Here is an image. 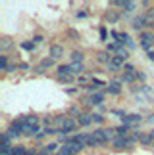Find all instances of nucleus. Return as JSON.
I'll return each instance as SVG.
<instances>
[{
    "instance_id": "20e7f679",
    "label": "nucleus",
    "mask_w": 154,
    "mask_h": 155,
    "mask_svg": "<svg viewBox=\"0 0 154 155\" xmlns=\"http://www.w3.org/2000/svg\"><path fill=\"white\" fill-rule=\"evenodd\" d=\"M112 38H116V42H120V44H125V48L127 50H133L135 48V40L129 37L127 33H117V31H112Z\"/></svg>"
},
{
    "instance_id": "c756f323",
    "label": "nucleus",
    "mask_w": 154,
    "mask_h": 155,
    "mask_svg": "<svg viewBox=\"0 0 154 155\" xmlns=\"http://www.w3.org/2000/svg\"><path fill=\"white\" fill-rule=\"evenodd\" d=\"M8 56H0V69H2V71H6V69H8Z\"/></svg>"
},
{
    "instance_id": "7ed1b4c3",
    "label": "nucleus",
    "mask_w": 154,
    "mask_h": 155,
    "mask_svg": "<svg viewBox=\"0 0 154 155\" xmlns=\"http://www.w3.org/2000/svg\"><path fill=\"white\" fill-rule=\"evenodd\" d=\"M135 142H137V138L131 134V136H116L114 140H112V146L116 147V150H129Z\"/></svg>"
},
{
    "instance_id": "39448f33",
    "label": "nucleus",
    "mask_w": 154,
    "mask_h": 155,
    "mask_svg": "<svg viewBox=\"0 0 154 155\" xmlns=\"http://www.w3.org/2000/svg\"><path fill=\"white\" fill-rule=\"evenodd\" d=\"M23 127H25V117H19L17 121H14L10 124V128L6 130V132L10 134V138H17V136L23 134Z\"/></svg>"
},
{
    "instance_id": "ea45409f",
    "label": "nucleus",
    "mask_w": 154,
    "mask_h": 155,
    "mask_svg": "<svg viewBox=\"0 0 154 155\" xmlns=\"http://www.w3.org/2000/svg\"><path fill=\"white\" fill-rule=\"evenodd\" d=\"M123 71H127V73H133V65H131V63H125V65H123Z\"/></svg>"
},
{
    "instance_id": "a18cd8bd",
    "label": "nucleus",
    "mask_w": 154,
    "mask_h": 155,
    "mask_svg": "<svg viewBox=\"0 0 154 155\" xmlns=\"http://www.w3.org/2000/svg\"><path fill=\"white\" fill-rule=\"evenodd\" d=\"M27 155H39V151H37V150H33V147H31V150H27Z\"/></svg>"
},
{
    "instance_id": "bb28decb",
    "label": "nucleus",
    "mask_w": 154,
    "mask_h": 155,
    "mask_svg": "<svg viewBox=\"0 0 154 155\" xmlns=\"http://www.w3.org/2000/svg\"><path fill=\"white\" fill-rule=\"evenodd\" d=\"M83 63H72V71H73V75H81L83 73Z\"/></svg>"
},
{
    "instance_id": "603ef678",
    "label": "nucleus",
    "mask_w": 154,
    "mask_h": 155,
    "mask_svg": "<svg viewBox=\"0 0 154 155\" xmlns=\"http://www.w3.org/2000/svg\"><path fill=\"white\" fill-rule=\"evenodd\" d=\"M152 150H154V144H152Z\"/></svg>"
},
{
    "instance_id": "09e8293b",
    "label": "nucleus",
    "mask_w": 154,
    "mask_h": 155,
    "mask_svg": "<svg viewBox=\"0 0 154 155\" xmlns=\"http://www.w3.org/2000/svg\"><path fill=\"white\" fill-rule=\"evenodd\" d=\"M77 81H79V84H85V82H87V77H79Z\"/></svg>"
},
{
    "instance_id": "3c124183",
    "label": "nucleus",
    "mask_w": 154,
    "mask_h": 155,
    "mask_svg": "<svg viewBox=\"0 0 154 155\" xmlns=\"http://www.w3.org/2000/svg\"><path fill=\"white\" fill-rule=\"evenodd\" d=\"M150 136H152V138H154V130H150Z\"/></svg>"
},
{
    "instance_id": "c9c22d12",
    "label": "nucleus",
    "mask_w": 154,
    "mask_h": 155,
    "mask_svg": "<svg viewBox=\"0 0 154 155\" xmlns=\"http://www.w3.org/2000/svg\"><path fill=\"white\" fill-rule=\"evenodd\" d=\"M58 81L66 84V82H72V81H73V77H58Z\"/></svg>"
},
{
    "instance_id": "e433bc0d",
    "label": "nucleus",
    "mask_w": 154,
    "mask_h": 155,
    "mask_svg": "<svg viewBox=\"0 0 154 155\" xmlns=\"http://www.w3.org/2000/svg\"><path fill=\"white\" fill-rule=\"evenodd\" d=\"M137 81H143V82L146 81V75L143 73V71H137Z\"/></svg>"
},
{
    "instance_id": "a211bd4d",
    "label": "nucleus",
    "mask_w": 154,
    "mask_h": 155,
    "mask_svg": "<svg viewBox=\"0 0 154 155\" xmlns=\"http://www.w3.org/2000/svg\"><path fill=\"white\" fill-rule=\"evenodd\" d=\"M58 77H75L72 71V65H60L58 67Z\"/></svg>"
},
{
    "instance_id": "f3484780",
    "label": "nucleus",
    "mask_w": 154,
    "mask_h": 155,
    "mask_svg": "<svg viewBox=\"0 0 154 155\" xmlns=\"http://www.w3.org/2000/svg\"><path fill=\"white\" fill-rule=\"evenodd\" d=\"M77 123H79L81 127H89V124H93V113H83V115L77 119Z\"/></svg>"
},
{
    "instance_id": "de8ad7c7",
    "label": "nucleus",
    "mask_w": 154,
    "mask_h": 155,
    "mask_svg": "<svg viewBox=\"0 0 154 155\" xmlns=\"http://www.w3.org/2000/svg\"><path fill=\"white\" fill-rule=\"evenodd\" d=\"M17 67H19V69H23V71H27V69H29V65H27V63H19Z\"/></svg>"
},
{
    "instance_id": "dca6fc26",
    "label": "nucleus",
    "mask_w": 154,
    "mask_h": 155,
    "mask_svg": "<svg viewBox=\"0 0 154 155\" xmlns=\"http://www.w3.org/2000/svg\"><path fill=\"white\" fill-rule=\"evenodd\" d=\"M52 65H54V59L52 58H48V59H43V61H40L37 67H35V71H37V73H44V69H48V67H52Z\"/></svg>"
},
{
    "instance_id": "7c9ffc66",
    "label": "nucleus",
    "mask_w": 154,
    "mask_h": 155,
    "mask_svg": "<svg viewBox=\"0 0 154 155\" xmlns=\"http://www.w3.org/2000/svg\"><path fill=\"white\" fill-rule=\"evenodd\" d=\"M10 140H12L10 134L4 132V134H2V147H12V146H10Z\"/></svg>"
},
{
    "instance_id": "2eb2a0df",
    "label": "nucleus",
    "mask_w": 154,
    "mask_h": 155,
    "mask_svg": "<svg viewBox=\"0 0 154 155\" xmlns=\"http://www.w3.org/2000/svg\"><path fill=\"white\" fill-rule=\"evenodd\" d=\"M139 144H141V146H145V147H152V144H154V138L150 136V132H145V134H141V136H139Z\"/></svg>"
},
{
    "instance_id": "4be33fe9",
    "label": "nucleus",
    "mask_w": 154,
    "mask_h": 155,
    "mask_svg": "<svg viewBox=\"0 0 154 155\" xmlns=\"http://www.w3.org/2000/svg\"><path fill=\"white\" fill-rule=\"evenodd\" d=\"M114 130H116V136H129L131 127H127V124H117Z\"/></svg>"
},
{
    "instance_id": "ddd939ff",
    "label": "nucleus",
    "mask_w": 154,
    "mask_h": 155,
    "mask_svg": "<svg viewBox=\"0 0 154 155\" xmlns=\"http://www.w3.org/2000/svg\"><path fill=\"white\" fill-rule=\"evenodd\" d=\"M112 4L120 6V8H125V12H131V10L137 8V2H131V0H114Z\"/></svg>"
},
{
    "instance_id": "a878e982",
    "label": "nucleus",
    "mask_w": 154,
    "mask_h": 155,
    "mask_svg": "<svg viewBox=\"0 0 154 155\" xmlns=\"http://www.w3.org/2000/svg\"><path fill=\"white\" fill-rule=\"evenodd\" d=\"M68 113H69V115H75L77 119H79V117L83 115V111H81V107H79V105H72V107H69V111H68Z\"/></svg>"
},
{
    "instance_id": "f257e3e1",
    "label": "nucleus",
    "mask_w": 154,
    "mask_h": 155,
    "mask_svg": "<svg viewBox=\"0 0 154 155\" xmlns=\"http://www.w3.org/2000/svg\"><path fill=\"white\" fill-rule=\"evenodd\" d=\"M54 124L60 128V134L66 136L69 132H73L79 123H77L75 119H72V117H54Z\"/></svg>"
},
{
    "instance_id": "412c9836",
    "label": "nucleus",
    "mask_w": 154,
    "mask_h": 155,
    "mask_svg": "<svg viewBox=\"0 0 154 155\" xmlns=\"http://www.w3.org/2000/svg\"><path fill=\"white\" fill-rule=\"evenodd\" d=\"M112 58H114V56H110V52H98V54H96V61L106 63V65L112 61Z\"/></svg>"
},
{
    "instance_id": "c03bdc74",
    "label": "nucleus",
    "mask_w": 154,
    "mask_h": 155,
    "mask_svg": "<svg viewBox=\"0 0 154 155\" xmlns=\"http://www.w3.org/2000/svg\"><path fill=\"white\" fill-rule=\"evenodd\" d=\"M146 56H149V59H150V61H154V50H150V52H146Z\"/></svg>"
},
{
    "instance_id": "f03ea898",
    "label": "nucleus",
    "mask_w": 154,
    "mask_h": 155,
    "mask_svg": "<svg viewBox=\"0 0 154 155\" xmlns=\"http://www.w3.org/2000/svg\"><path fill=\"white\" fill-rule=\"evenodd\" d=\"M40 132L39 130V117H35V115H29L25 117V127H23V134L25 136H37Z\"/></svg>"
},
{
    "instance_id": "0eeeda50",
    "label": "nucleus",
    "mask_w": 154,
    "mask_h": 155,
    "mask_svg": "<svg viewBox=\"0 0 154 155\" xmlns=\"http://www.w3.org/2000/svg\"><path fill=\"white\" fill-rule=\"evenodd\" d=\"M121 84H123V82L120 79H112L108 84H106V92L112 94V96H117V94L121 92Z\"/></svg>"
},
{
    "instance_id": "6ab92c4d",
    "label": "nucleus",
    "mask_w": 154,
    "mask_h": 155,
    "mask_svg": "<svg viewBox=\"0 0 154 155\" xmlns=\"http://www.w3.org/2000/svg\"><path fill=\"white\" fill-rule=\"evenodd\" d=\"M120 81H121V82H133V81H137V71H133V73L123 71V73L120 75Z\"/></svg>"
},
{
    "instance_id": "9b49d317",
    "label": "nucleus",
    "mask_w": 154,
    "mask_h": 155,
    "mask_svg": "<svg viewBox=\"0 0 154 155\" xmlns=\"http://www.w3.org/2000/svg\"><path fill=\"white\" fill-rule=\"evenodd\" d=\"M58 150H60V146L56 144V142H52V144H46L43 146V150L39 151V155H56Z\"/></svg>"
},
{
    "instance_id": "8fccbe9b",
    "label": "nucleus",
    "mask_w": 154,
    "mask_h": 155,
    "mask_svg": "<svg viewBox=\"0 0 154 155\" xmlns=\"http://www.w3.org/2000/svg\"><path fill=\"white\" fill-rule=\"evenodd\" d=\"M149 121H154V113H152V115H150V117H149Z\"/></svg>"
},
{
    "instance_id": "473e14b6",
    "label": "nucleus",
    "mask_w": 154,
    "mask_h": 155,
    "mask_svg": "<svg viewBox=\"0 0 154 155\" xmlns=\"http://www.w3.org/2000/svg\"><path fill=\"white\" fill-rule=\"evenodd\" d=\"M85 90H87V92H91V94H94V92H100V90H98V86H96V84H93V82L85 86Z\"/></svg>"
},
{
    "instance_id": "58836bf2",
    "label": "nucleus",
    "mask_w": 154,
    "mask_h": 155,
    "mask_svg": "<svg viewBox=\"0 0 154 155\" xmlns=\"http://www.w3.org/2000/svg\"><path fill=\"white\" fill-rule=\"evenodd\" d=\"M10 46H12V44H10V40H8V38H4V40H2V50H8Z\"/></svg>"
},
{
    "instance_id": "a19ab883",
    "label": "nucleus",
    "mask_w": 154,
    "mask_h": 155,
    "mask_svg": "<svg viewBox=\"0 0 154 155\" xmlns=\"http://www.w3.org/2000/svg\"><path fill=\"white\" fill-rule=\"evenodd\" d=\"M44 136H46V132H44V130H40V132H39L37 136H35V140H43Z\"/></svg>"
},
{
    "instance_id": "4c0bfd02",
    "label": "nucleus",
    "mask_w": 154,
    "mask_h": 155,
    "mask_svg": "<svg viewBox=\"0 0 154 155\" xmlns=\"http://www.w3.org/2000/svg\"><path fill=\"white\" fill-rule=\"evenodd\" d=\"M106 37H108V31L102 27V29H100V40H106Z\"/></svg>"
},
{
    "instance_id": "f704fd0d",
    "label": "nucleus",
    "mask_w": 154,
    "mask_h": 155,
    "mask_svg": "<svg viewBox=\"0 0 154 155\" xmlns=\"http://www.w3.org/2000/svg\"><path fill=\"white\" fill-rule=\"evenodd\" d=\"M68 37L73 38V40H79V33H75V31H72V29H69V31H68Z\"/></svg>"
},
{
    "instance_id": "72a5a7b5",
    "label": "nucleus",
    "mask_w": 154,
    "mask_h": 155,
    "mask_svg": "<svg viewBox=\"0 0 154 155\" xmlns=\"http://www.w3.org/2000/svg\"><path fill=\"white\" fill-rule=\"evenodd\" d=\"M104 121V117L100 115V113H93V123H96V124H100Z\"/></svg>"
},
{
    "instance_id": "9d476101",
    "label": "nucleus",
    "mask_w": 154,
    "mask_h": 155,
    "mask_svg": "<svg viewBox=\"0 0 154 155\" xmlns=\"http://www.w3.org/2000/svg\"><path fill=\"white\" fill-rule=\"evenodd\" d=\"M102 102H104V92H94V94H91V96L85 100L87 105H100Z\"/></svg>"
},
{
    "instance_id": "aec40b11",
    "label": "nucleus",
    "mask_w": 154,
    "mask_h": 155,
    "mask_svg": "<svg viewBox=\"0 0 154 155\" xmlns=\"http://www.w3.org/2000/svg\"><path fill=\"white\" fill-rule=\"evenodd\" d=\"M120 14H117V12H114V10H108V12H106V14H104V19L106 21H108V23H116L117 19H120Z\"/></svg>"
},
{
    "instance_id": "37998d69",
    "label": "nucleus",
    "mask_w": 154,
    "mask_h": 155,
    "mask_svg": "<svg viewBox=\"0 0 154 155\" xmlns=\"http://www.w3.org/2000/svg\"><path fill=\"white\" fill-rule=\"evenodd\" d=\"M33 42H35V44H37V42H43V37H40V35H37V37L33 38Z\"/></svg>"
},
{
    "instance_id": "b1692460",
    "label": "nucleus",
    "mask_w": 154,
    "mask_h": 155,
    "mask_svg": "<svg viewBox=\"0 0 154 155\" xmlns=\"http://www.w3.org/2000/svg\"><path fill=\"white\" fill-rule=\"evenodd\" d=\"M145 14H146V27H154V8L146 10Z\"/></svg>"
},
{
    "instance_id": "49530a36",
    "label": "nucleus",
    "mask_w": 154,
    "mask_h": 155,
    "mask_svg": "<svg viewBox=\"0 0 154 155\" xmlns=\"http://www.w3.org/2000/svg\"><path fill=\"white\" fill-rule=\"evenodd\" d=\"M75 15H77V17H79V19H81V17H87V12H77Z\"/></svg>"
},
{
    "instance_id": "79ce46f5",
    "label": "nucleus",
    "mask_w": 154,
    "mask_h": 155,
    "mask_svg": "<svg viewBox=\"0 0 154 155\" xmlns=\"http://www.w3.org/2000/svg\"><path fill=\"white\" fill-rule=\"evenodd\" d=\"M68 94H69V96H73V94H77V88H68V90H66Z\"/></svg>"
},
{
    "instance_id": "2f4dec72",
    "label": "nucleus",
    "mask_w": 154,
    "mask_h": 155,
    "mask_svg": "<svg viewBox=\"0 0 154 155\" xmlns=\"http://www.w3.org/2000/svg\"><path fill=\"white\" fill-rule=\"evenodd\" d=\"M131 90L133 92H150V88L146 84H141V86H131Z\"/></svg>"
},
{
    "instance_id": "cd10ccee",
    "label": "nucleus",
    "mask_w": 154,
    "mask_h": 155,
    "mask_svg": "<svg viewBox=\"0 0 154 155\" xmlns=\"http://www.w3.org/2000/svg\"><path fill=\"white\" fill-rule=\"evenodd\" d=\"M21 48H23V50H27V52H33V50H35V42L23 40V42H21Z\"/></svg>"
},
{
    "instance_id": "393cba45",
    "label": "nucleus",
    "mask_w": 154,
    "mask_h": 155,
    "mask_svg": "<svg viewBox=\"0 0 154 155\" xmlns=\"http://www.w3.org/2000/svg\"><path fill=\"white\" fill-rule=\"evenodd\" d=\"M12 155H27V147L25 146H14Z\"/></svg>"
},
{
    "instance_id": "c85d7f7f",
    "label": "nucleus",
    "mask_w": 154,
    "mask_h": 155,
    "mask_svg": "<svg viewBox=\"0 0 154 155\" xmlns=\"http://www.w3.org/2000/svg\"><path fill=\"white\" fill-rule=\"evenodd\" d=\"M100 144H98V142L96 140H94V136L93 134H89V138H87V147H98Z\"/></svg>"
},
{
    "instance_id": "5701e85b",
    "label": "nucleus",
    "mask_w": 154,
    "mask_h": 155,
    "mask_svg": "<svg viewBox=\"0 0 154 155\" xmlns=\"http://www.w3.org/2000/svg\"><path fill=\"white\" fill-rule=\"evenodd\" d=\"M69 58H72V63H83V58H85V56H83V52H79V50H73Z\"/></svg>"
},
{
    "instance_id": "4468645a",
    "label": "nucleus",
    "mask_w": 154,
    "mask_h": 155,
    "mask_svg": "<svg viewBox=\"0 0 154 155\" xmlns=\"http://www.w3.org/2000/svg\"><path fill=\"white\" fill-rule=\"evenodd\" d=\"M64 56V46L62 44H52L50 46V58L52 59H60Z\"/></svg>"
},
{
    "instance_id": "1a4fd4ad",
    "label": "nucleus",
    "mask_w": 154,
    "mask_h": 155,
    "mask_svg": "<svg viewBox=\"0 0 154 155\" xmlns=\"http://www.w3.org/2000/svg\"><path fill=\"white\" fill-rule=\"evenodd\" d=\"M141 121H143V117L139 115V113H129V115H125L121 119V124H127V127H135V124H141Z\"/></svg>"
},
{
    "instance_id": "423d86ee",
    "label": "nucleus",
    "mask_w": 154,
    "mask_h": 155,
    "mask_svg": "<svg viewBox=\"0 0 154 155\" xmlns=\"http://www.w3.org/2000/svg\"><path fill=\"white\" fill-rule=\"evenodd\" d=\"M139 44H141V48H143V50L150 52L152 50V44H154V33L143 31V33L139 35Z\"/></svg>"
},
{
    "instance_id": "6e6552de",
    "label": "nucleus",
    "mask_w": 154,
    "mask_h": 155,
    "mask_svg": "<svg viewBox=\"0 0 154 155\" xmlns=\"http://www.w3.org/2000/svg\"><path fill=\"white\" fill-rule=\"evenodd\" d=\"M131 27L135 29V31H141L143 27H146V14H145V12L133 17V19H131ZM141 33H143V31H141Z\"/></svg>"
},
{
    "instance_id": "f8f14e48",
    "label": "nucleus",
    "mask_w": 154,
    "mask_h": 155,
    "mask_svg": "<svg viewBox=\"0 0 154 155\" xmlns=\"http://www.w3.org/2000/svg\"><path fill=\"white\" fill-rule=\"evenodd\" d=\"M123 65H125V61H123L121 58L114 56V58H112V61L106 65V67H108V71H120V69H123Z\"/></svg>"
}]
</instances>
